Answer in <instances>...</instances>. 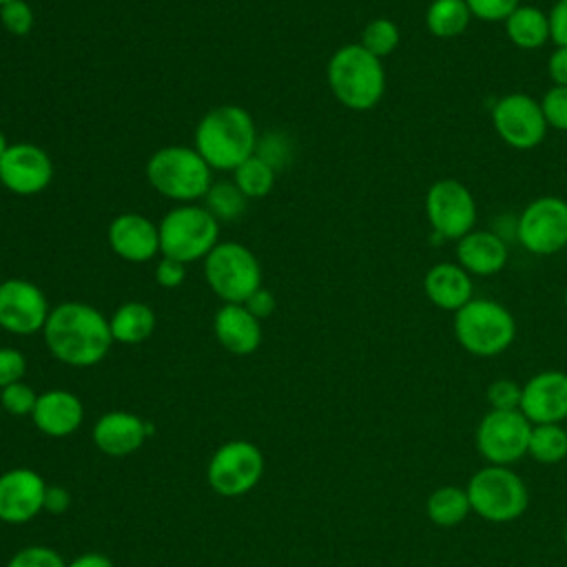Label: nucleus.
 Masks as SVG:
<instances>
[{
  "instance_id": "nucleus-1",
  "label": "nucleus",
  "mask_w": 567,
  "mask_h": 567,
  "mask_svg": "<svg viewBox=\"0 0 567 567\" xmlns=\"http://www.w3.org/2000/svg\"><path fill=\"white\" fill-rule=\"evenodd\" d=\"M42 334L49 352L73 368L100 363L113 343L109 317L84 301H64L51 308Z\"/></svg>"
},
{
  "instance_id": "nucleus-2",
  "label": "nucleus",
  "mask_w": 567,
  "mask_h": 567,
  "mask_svg": "<svg viewBox=\"0 0 567 567\" xmlns=\"http://www.w3.org/2000/svg\"><path fill=\"white\" fill-rule=\"evenodd\" d=\"M257 126L252 115L237 104H221L206 111L193 135V148L215 171L233 173L244 159L255 155Z\"/></svg>"
},
{
  "instance_id": "nucleus-3",
  "label": "nucleus",
  "mask_w": 567,
  "mask_h": 567,
  "mask_svg": "<svg viewBox=\"0 0 567 567\" xmlns=\"http://www.w3.org/2000/svg\"><path fill=\"white\" fill-rule=\"evenodd\" d=\"M326 80L337 102L350 111L374 109L388 84L383 60L365 51L359 42L343 44L330 55Z\"/></svg>"
},
{
  "instance_id": "nucleus-4",
  "label": "nucleus",
  "mask_w": 567,
  "mask_h": 567,
  "mask_svg": "<svg viewBox=\"0 0 567 567\" xmlns=\"http://www.w3.org/2000/svg\"><path fill=\"white\" fill-rule=\"evenodd\" d=\"M146 179L155 193L177 204H197L208 193L213 168L204 157L184 144L157 148L146 162Z\"/></svg>"
},
{
  "instance_id": "nucleus-5",
  "label": "nucleus",
  "mask_w": 567,
  "mask_h": 567,
  "mask_svg": "<svg viewBox=\"0 0 567 567\" xmlns=\"http://www.w3.org/2000/svg\"><path fill=\"white\" fill-rule=\"evenodd\" d=\"M458 346L474 357H496L516 339L514 315L494 299H470L454 312L452 321Z\"/></svg>"
},
{
  "instance_id": "nucleus-6",
  "label": "nucleus",
  "mask_w": 567,
  "mask_h": 567,
  "mask_svg": "<svg viewBox=\"0 0 567 567\" xmlns=\"http://www.w3.org/2000/svg\"><path fill=\"white\" fill-rule=\"evenodd\" d=\"M219 221L202 204H177L157 224L159 255L182 264L204 261L219 244Z\"/></svg>"
},
{
  "instance_id": "nucleus-7",
  "label": "nucleus",
  "mask_w": 567,
  "mask_h": 567,
  "mask_svg": "<svg viewBox=\"0 0 567 567\" xmlns=\"http://www.w3.org/2000/svg\"><path fill=\"white\" fill-rule=\"evenodd\" d=\"M472 512L487 523H512L529 507V489L525 481L507 465H483L467 485Z\"/></svg>"
},
{
  "instance_id": "nucleus-8",
  "label": "nucleus",
  "mask_w": 567,
  "mask_h": 567,
  "mask_svg": "<svg viewBox=\"0 0 567 567\" xmlns=\"http://www.w3.org/2000/svg\"><path fill=\"white\" fill-rule=\"evenodd\" d=\"M202 264L208 288L224 303H244L261 288V264L257 255L239 241H219Z\"/></svg>"
},
{
  "instance_id": "nucleus-9",
  "label": "nucleus",
  "mask_w": 567,
  "mask_h": 567,
  "mask_svg": "<svg viewBox=\"0 0 567 567\" xmlns=\"http://www.w3.org/2000/svg\"><path fill=\"white\" fill-rule=\"evenodd\" d=\"M532 423L520 410H487L476 425V450L489 465L512 467L527 456Z\"/></svg>"
},
{
  "instance_id": "nucleus-10",
  "label": "nucleus",
  "mask_w": 567,
  "mask_h": 567,
  "mask_svg": "<svg viewBox=\"0 0 567 567\" xmlns=\"http://www.w3.org/2000/svg\"><path fill=\"white\" fill-rule=\"evenodd\" d=\"M516 239L532 255H556L567 248V202L556 195L532 199L516 219Z\"/></svg>"
},
{
  "instance_id": "nucleus-11",
  "label": "nucleus",
  "mask_w": 567,
  "mask_h": 567,
  "mask_svg": "<svg viewBox=\"0 0 567 567\" xmlns=\"http://www.w3.org/2000/svg\"><path fill=\"white\" fill-rule=\"evenodd\" d=\"M425 215L436 237L461 239L474 230L478 208L472 190L452 177L436 179L425 193Z\"/></svg>"
},
{
  "instance_id": "nucleus-12",
  "label": "nucleus",
  "mask_w": 567,
  "mask_h": 567,
  "mask_svg": "<svg viewBox=\"0 0 567 567\" xmlns=\"http://www.w3.org/2000/svg\"><path fill=\"white\" fill-rule=\"evenodd\" d=\"M492 126L496 135L516 151L536 148L547 135V122L532 95L514 91L496 100L492 109Z\"/></svg>"
},
{
  "instance_id": "nucleus-13",
  "label": "nucleus",
  "mask_w": 567,
  "mask_h": 567,
  "mask_svg": "<svg viewBox=\"0 0 567 567\" xmlns=\"http://www.w3.org/2000/svg\"><path fill=\"white\" fill-rule=\"evenodd\" d=\"M264 474V456L248 441L224 443L208 463V483L221 496L250 492Z\"/></svg>"
},
{
  "instance_id": "nucleus-14",
  "label": "nucleus",
  "mask_w": 567,
  "mask_h": 567,
  "mask_svg": "<svg viewBox=\"0 0 567 567\" xmlns=\"http://www.w3.org/2000/svg\"><path fill=\"white\" fill-rule=\"evenodd\" d=\"M49 301L42 288L22 277L0 281V328L27 337L44 328L49 319Z\"/></svg>"
},
{
  "instance_id": "nucleus-15",
  "label": "nucleus",
  "mask_w": 567,
  "mask_h": 567,
  "mask_svg": "<svg viewBox=\"0 0 567 567\" xmlns=\"http://www.w3.org/2000/svg\"><path fill=\"white\" fill-rule=\"evenodd\" d=\"M53 159L51 155L31 142H13L0 157V182L2 188L20 195L31 197L40 195L53 182Z\"/></svg>"
},
{
  "instance_id": "nucleus-16",
  "label": "nucleus",
  "mask_w": 567,
  "mask_h": 567,
  "mask_svg": "<svg viewBox=\"0 0 567 567\" xmlns=\"http://www.w3.org/2000/svg\"><path fill=\"white\" fill-rule=\"evenodd\" d=\"M106 244L128 264H146L159 255V228L142 213H120L106 226Z\"/></svg>"
},
{
  "instance_id": "nucleus-17",
  "label": "nucleus",
  "mask_w": 567,
  "mask_h": 567,
  "mask_svg": "<svg viewBox=\"0 0 567 567\" xmlns=\"http://www.w3.org/2000/svg\"><path fill=\"white\" fill-rule=\"evenodd\" d=\"M520 412L532 425L567 419V372L543 370L523 383Z\"/></svg>"
},
{
  "instance_id": "nucleus-18",
  "label": "nucleus",
  "mask_w": 567,
  "mask_h": 567,
  "mask_svg": "<svg viewBox=\"0 0 567 567\" xmlns=\"http://www.w3.org/2000/svg\"><path fill=\"white\" fill-rule=\"evenodd\" d=\"M44 478L27 467L0 474V520L27 523L44 509Z\"/></svg>"
},
{
  "instance_id": "nucleus-19",
  "label": "nucleus",
  "mask_w": 567,
  "mask_h": 567,
  "mask_svg": "<svg viewBox=\"0 0 567 567\" xmlns=\"http://www.w3.org/2000/svg\"><path fill=\"white\" fill-rule=\"evenodd\" d=\"M215 339L230 354H252L261 343V321L244 303H221L213 317Z\"/></svg>"
},
{
  "instance_id": "nucleus-20",
  "label": "nucleus",
  "mask_w": 567,
  "mask_h": 567,
  "mask_svg": "<svg viewBox=\"0 0 567 567\" xmlns=\"http://www.w3.org/2000/svg\"><path fill=\"white\" fill-rule=\"evenodd\" d=\"M507 257V244L492 230H472L456 241V264L476 277L501 272Z\"/></svg>"
},
{
  "instance_id": "nucleus-21",
  "label": "nucleus",
  "mask_w": 567,
  "mask_h": 567,
  "mask_svg": "<svg viewBox=\"0 0 567 567\" xmlns=\"http://www.w3.org/2000/svg\"><path fill=\"white\" fill-rule=\"evenodd\" d=\"M425 297L441 310L456 312L463 308L474 292L472 275L461 268L456 261H441L434 264L423 277Z\"/></svg>"
},
{
  "instance_id": "nucleus-22",
  "label": "nucleus",
  "mask_w": 567,
  "mask_h": 567,
  "mask_svg": "<svg viewBox=\"0 0 567 567\" xmlns=\"http://www.w3.org/2000/svg\"><path fill=\"white\" fill-rule=\"evenodd\" d=\"M31 416L40 432L49 436H66L80 427L84 408L73 392L49 390L44 394H38V403Z\"/></svg>"
},
{
  "instance_id": "nucleus-23",
  "label": "nucleus",
  "mask_w": 567,
  "mask_h": 567,
  "mask_svg": "<svg viewBox=\"0 0 567 567\" xmlns=\"http://www.w3.org/2000/svg\"><path fill=\"white\" fill-rule=\"evenodd\" d=\"M148 432V425L131 412H106L93 427L95 445L109 456L135 452Z\"/></svg>"
},
{
  "instance_id": "nucleus-24",
  "label": "nucleus",
  "mask_w": 567,
  "mask_h": 567,
  "mask_svg": "<svg viewBox=\"0 0 567 567\" xmlns=\"http://www.w3.org/2000/svg\"><path fill=\"white\" fill-rule=\"evenodd\" d=\"M505 33L509 42L523 51L545 47L549 38V16L540 7L518 4L505 20Z\"/></svg>"
},
{
  "instance_id": "nucleus-25",
  "label": "nucleus",
  "mask_w": 567,
  "mask_h": 567,
  "mask_svg": "<svg viewBox=\"0 0 567 567\" xmlns=\"http://www.w3.org/2000/svg\"><path fill=\"white\" fill-rule=\"evenodd\" d=\"M111 337L117 343L135 346L146 341L155 330V312L144 301H126L109 317Z\"/></svg>"
},
{
  "instance_id": "nucleus-26",
  "label": "nucleus",
  "mask_w": 567,
  "mask_h": 567,
  "mask_svg": "<svg viewBox=\"0 0 567 567\" xmlns=\"http://www.w3.org/2000/svg\"><path fill=\"white\" fill-rule=\"evenodd\" d=\"M425 514L436 527H456L472 514L465 487L441 485L425 501Z\"/></svg>"
},
{
  "instance_id": "nucleus-27",
  "label": "nucleus",
  "mask_w": 567,
  "mask_h": 567,
  "mask_svg": "<svg viewBox=\"0 0 567 567\" xmlns=\"http://www.w3.org/2000/svg\"><path fill=\"white\" fill-rule=\"evenodd\" d=\"M472 13L465 0H432L425 9V27L436 38H456L470 27Z\"/></svg>"
},
{
  "instance_id": "nucleus-28",
  "label": "nucleus",
  "mask_w": 567,
  "mask_h": 567,
  "mask_svg": "<svg viewBox=\"0 0 567 567\" xmlns=\"http://www.w3.org/2000/svg\"><path fill=\"white\" fill-rule=\"evenodd\" d=\"M527 456L540 465H556L567 456V430L560 423L532 425Z\"/></svg>"
},
{
  "instance_id": "nucleus-29",
  "label": "nucleus",
  "mask_w": 567,
  "mask_h": 567,
  "mask_svg": "<svg viewBox=\"0 0 567 567\" xmlns=\"http://www.w3.org/2000/svg\"><path fill=\"white\" fill-rule=\"evenodd\" d=\"M275 177L277 171L259 155H250L233 171V182L246 199L266 197L275 188Z\"/></svg>"
},
{
  "instance_id": "nucleus-30",
  "label": "nucleus",
  "mask_w": 567,
  "mask_h": 567,
  "mask_svg": "<svg viewBox=\"0 0 567 567\" xmlns=\"http://www.w3.org/2000/svg\"><path fill=\"white\" fill-rule=\"evenodd\" d=\"M248 199L244 197V193L235 186L233 179H219L213 182L208 193L202 199V206L219 221H235L244 215Z\"/></svg>"
},
{
  "instance_id": "nucleus-31",
  "label": "nucleus",
  "mask_w": 567,
  "mask_h": 567,
  "mask_svg": "<svg viewBox=\"0 0 567 567\" xmlns=\"http://www.w3.org/2000/svg\"><path fill=\"white\" fill-rule=\"evenodd\" d=\"M399 42H401V31H399L396 22L390 20V18H374V20H370L361 29V38H359V44L365 51H370L372 55H377L379 60H383L385 55L394 53Z\"/></svg>"
},
{
  "instance_id": "nucleus-32",
  "label": "nucleus",
  "mask_w": 567,
  "mask_h": 567,
  "mask_svg": "<svg viewBox=\"0 0 567 567\" xmlns=\"http://www.w3.org/2000/svg\"><path fill=\"white\" fill-rule=\"evenodd\" d=\"M0 24L11 35H27L31 33L35 24V16L29 2L24 0H11L4 7H0Z\"/></svg>"
},
{
  "instance_id": "nucleus-33",
  "label": "nucleus",
  "mask_w": 567,
  "mask_h": 567,
  "mask_svg": "<svg viewBox=\"0 0 567 567\" xmlns=\"http://www.w3.org/2000/svg\"><path fill=\"white\" fill-rule=\"evenodd\" d=\"M38 403V394L33 392L31 385L18 381L11 383L7 388L0 390V405L16 416H24V414H33V408Z\"/></svg>"
},
{
  "instance_id": "nucleus-34",
  "label": "nucleus",
  "mask_w": 567,
  "mask_h": 567,
  "mask_svg": "<svg viewBox=\"0 0 567 567\" xmlns=\"http://www.w3.org/2000/svg\"><path fill=\"white\" fill-rule=\"evenodd\" d=\"M540 109L549 128L567 133V86H551L540 97Z\"/></svg>"
},
{
  "instance_id": "nucleus-35",
  "label": "nucleus",
  "mask_w": 567,
  "mask_h": 567,
  "mask_svg": "<svg viewBox=\"0 0 567 567\" xmlns=\"http://www.w3.org/2000/svg\"><path fill=\"white\" fill-rule=\"evenodd\" d=\"M523 385L512 379H496L487 385L485 399L489 410H520Z\"/></svg>"
},
{
  "instance_id": "nucleus-36",
  "label": "nucleus",
  "mask_w": 567,
  "mask_h": 567,
  "mask_svg": "<svg viewBox=\"0 0 567 567\" xmlns=\"http://www.w3.org/2000/svg\"><path fill=\"white\" fill-rule=\"evenodd\" d=\"M7 567H66V565L55 549L33 545L13 554Z\"/></svg>"
},
{
  "instance_id": "nucleus-37",
  "label": "nucleus",
  "mask_w": 567,
  "mask_h": 567,
  "mask_svg": "<svg viewBox=\"0 0 567 567\" xmlns=\"http://www.w3.org/2000/svg\"><path fill=\"white\" fill-rule=\"evenodd\" d=\"M472 18L483 22H505L520 0H465Z\"/></svg>"
},
{
  "instance_id": "nucleus-38",
  "label": "nucleus",
  "mask_w": 567,
  "mask_h": 567,
  "mask_svg": "<svg viewBox=\"0 0 567 567\" xmlns=\"http://www.w3.org/2000/svg\"><path fill=\"white\" fill-rule=\"evenodd\" d=\"M27 372V359L16 348H0V390L22 381Z\"/></svg>"
},
{
  "instance_id": "nucleus-39",
  "label": "nucleus",
  "mask_w": 567,
  "mask_h": 567,
  "mask_svg": "<svg viewBox=\"0 0 567 567\" xmlns=\"http://www.w3.org/2000/svg\"><path fill=\"white\" fill-rule=\"evenodd\" d=\"M255 155H259V157L266 159L275 171H279V168L286 164L290 151H288L286 140H284L281 135H275V133H272V135H266V137H259V140H257Z\"/></svg>"
},
{
  "instance_id": "nucleus-40",
  "label": "nucleus",
  "mask_w": 567,
  "mask_h": 567,
  "mask_svg": "<svg viewBox=\"0 0 567 567\" xmlns=\"http://www.w3.org/2000/svg\"><path fill=\"white\" fill-rule=\"evenodd\" d=\"M155 281L157 286L166 288V290H173V288H179L186 279V264L177 261V259H171V257H159L157 264H155Z\"/></svg>"
},
{
  "instance_id": "nucleus-41",
  "label": "nucleus",
  "mask_w": 567,
  "mask_h": 567,
  "mask_svg": "<svg viewBox=\"0 0 567 567\" xmlns=\"http://www.w3.org/2000/svg\"><path fill=\"white\" fill-rule=\"evenodd\" d=\"M549 38L556 47H567V0H556L549 9Z\"/></svg>"
},
{
  "instance_id": "nucleus-42",
  "label": "nucleus",
  "mask_w": 567,
  "mask_h": 567,
  "mask_svg": "<svg viewBox=\"0 0 567 567\" xmlns=\"http://www.w3.org/2000/svg\"><path fill=\"white\" fill-rule=\"evenodd\" d=\"M244 306L261 321V319H266V317H270L272 312H275V308H277V301H275V295L268 290V288H257L246 301H244Z\"/></svg>"
},
{
  "instance_id": "nucleus-43",
  "label": "nucleus",
  "mask_w": 567,
  "mask_h": 567,
  "mask_svg": "<svg viewBox=\"0 0 567 567\" xmlns=\"http://www.w3.org/2000/svg\"><path fill=\"white\" fill-rule=\"evenodd\" d=\"M547 73L556 86H567V47H556L551 51Z\"/></svg>"
},
{
  "instance_id": "nucleus-44",
  "label": "nucleus",
  "mask_w": 567,
  "mask_h": 567,
  "mask_svg": "<svg viewBox=\"0 0 567 567\" xmlns=\"http://www.w3.org/2000/svg\"><path fill=\"white\" fill-rule=\"evenodd\" d=\"M71 505V496L64 487L60 485H47V492H44V509L49 514H62L66 512Z\"/></svg>"
},
{
  "instance_id": "nucleus-45",
  "label": "nucleus",
  "mask_w": 567,
  "mask_h": 567,
  "mask_svg": "<svg viewBox=\"0 0 567 567\" xmlns=\"http://www.w3.org/2000/svg\"><path fill=\"white\" fill-rule=\"evenodd\" d=\"M66 567H113V563H111L104 554L91 551V554L78 556V558H75L71 565H66Z\"/></svg>"
},
{
  "instance_id": "nucleus-46",
  "label": "nucleus",
  "mask_w": 567,
  "mask_h": 567,
  "mask_svg": "<svg viewBox=\"0 0 567 567\" xmlns=\"http://www.w3.org/2000/svg\"><path fill=\"white\" fill-rule=\"evenodd\" d=\"M9 148V142H7V135L2 133V128H0V157L4 155V151Z\"/></svg>"
},
{
  "instance_id": "nucleus-47",
  "label": "nucleus",
  "mask_w": 567,
  "mask_h": 567,
  "mask_svg": "<svg viewBox=\"0 0 567 567\" xmlns=\"http://www.w3.org/2000/svg\"><path fill=\"white\" fill-rule=\"evenodd\" d=\"M7 2H11V0H0V7H4Z\"/></svg>"
},
{
  "instance_id": "nucleus-48",
  "label": "nucleus",
  "mask_w": 567,
  "mask_h": 567,
  "mask_svg": "<svg viewBox=\"0 0 567 567\" xmlns=\"http://www.w3.org/2000/svg\"><path fill=\"white\" fill-rule=\"evenodd\" d=\"M565 543H567V525H565Z\"/></svg>"
},
{
  "instance_id": "nucleus-49",
  "label": "nucleus",
  "mask_w": 567,
  "mask_h": 567,
  "mask_svg": "<svg viewBox=\"0 0 567 567\" xmlns=\"http://www.w3.org/2000/svg\"><path fill=\"white\" fill-rule=\"evenodd\" d=\"M565 306H567V290H565Z\"/></svg>"
},
{
  "instance_id": "nucleus-50",
  "label": "nucleus",
  "mask_w": 567,
  "mask_h": 567,
  "mask_svg": "<svg viewBox=\"0 0 567 567\" xmlns=\"http://www.w3.org/2000/svg\"><path fill=\"white\" fill-rule=\"evenodd\" d=\"M0 190H2V182H0Z\"/></svg>"
}]
</instances>
